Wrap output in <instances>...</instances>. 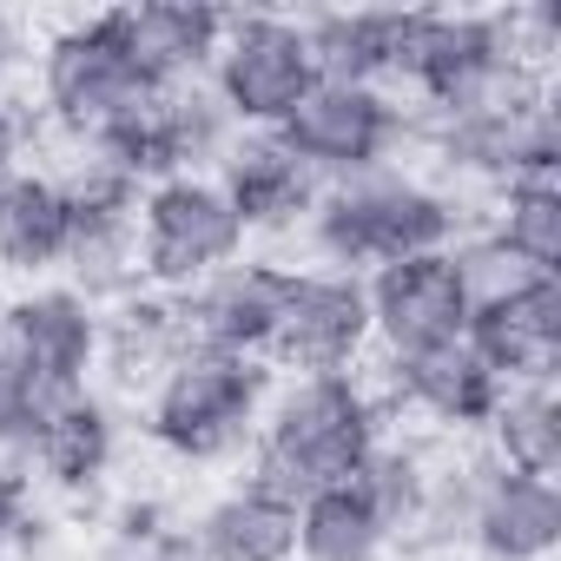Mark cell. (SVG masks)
Segmentation results:
<instances>
[{
	"instance_id": "32",
	"label": "cell",
	"mask_w": 561,
	"mask_h": 561,
	"mask_svg": "<svg viewBox=\"0 0 561 561\" xmlns=\"http://www.w3.org/2000/svg\"><path fill=\"white\" fill-rule=\"evenodd\" d=\"M34 133H41V126H34L14 100H0V179H14V172H21V159H27Z\"/></svg>"
},
{
	"instance_id": "9",
	"label": "cell",
	"mask_w": 561,
	"mask_h": 561,
	"mask_svg": "<svg viewBox=\"0 0 561 561\" xmlns=\"http://www.w3.org/2000/svg\"><path fill=\"white\" fill-rule=\"evenodd\" d=\"M370 298H364V277L344 271H291V291H285V318H277L271 337V364L291 370V377H344L364 364L370 351Z\"/></svg>"
},
{
	"instance_id": "2",
	"label": "cell",
	"mask_w": 561,
	"mask_h": 561,
	"mask_svg": "<svg viewBox=\"0 0 561 561\" xmlns=\"http://www.w3.org/2000/svg\"><path fill=\"white\" fill-rule=\"evenodd\" d=\"M469 231V205L449 185H430L410 165H370L357 179H337L318 192L311 218H305V244L318 257V271H383L397 257H423V251H449Z\"/></svg>"
},
{
	"instance_id": "4",
	"label": "cell",
	"mask_w": 561,
	"mask_h": 561,
	"mask_svg": "<svg viewBox=\"0 0 561 561\" xmlns=\"http://www.w3.org/2000/svg\"><path fill=\"white\" fill-rule=\"evenodd\" d=\"M277 139L291 146V159L318 179H357L370 165H403V152H423V106L390 100L383 87H337L318 80L305 93V106L277 126Z\"/></svg>"
},
{
	"instance_id": "1",
	"label": "cell",
	"mask_w": 561,
	"mask_h": 561,
	"mask_svg": "<svg viewBox=\"0 0 561 561\" xmlns=\"http://www.w3.org/2000/svg\"><path fill=\"white\" fill-rule=\"evenodd\" d=\"M383 430H390V410L357 370H344V377H285L271 390V403L257 416V436L244 449L251 456L244 482L298 508L318 489L351 482L370 462V449L383 443Z\"/></svg>"
},
{
	"instance_id": "5",
	"label": "cell",
	"mask_w": 561,
	"mask_h": 561,
	"mask_svg": "<svg viewBox=\"0 0 561 561\" xmlns=\"http://www.w3.org/2000/svg\"><path fill=\"white\" fill-rule=\"evenodd\" d=\"M152 100L146 73L126 54V27L119 8L67 21L47 47H41V106L67 139H93L119 119H133Z\"/></svg>"
},
{
	"instance_id": "19",
	"label": "cell",
	"mask_w": 561,
	"mask_h": 561,
	"mask_svg": "<svg viewBox=\"0 0 561 561\" xmlns=\"http://www.w3.org/2000/svg\"><path fill=\"white\" fill-rule=\"evenodd\" d=\"M192 351L179 305L165 291H133L119 305L100 311V370L113 377V390H152L179 357Z\"/></svg>"
},
{
	"instance_id": "30",
	"label": "cell",
	"mask_w": 561,
	"mask_h": 561,
	"mask_svg": "<svg viewBox=\"0 0 561 561\" xmlns=\"http://www.w3.org/2000/svg\"><path fill=\"white\" fill-rule=\"evenodd\" d=\"M449 264H456V277H462V291H469V311H482V305H502V298H515L522 285H528V264H515L482 225H469L456 244H449Z\"/></svg>"
},
{
	"instance_id": "7",
	"label": "cell",
	"mask_w": 561,
	"mask_h": 561,
	"mask_svg": "<svg viewBox=\"0 0 561 561\" xmlns=\"http://www.w3.org/2000/svg\"><path fill=\"white\" fill-rule=\"evenodd\" d=\"M244 225L231 211V198L218 192V179H198V172H179V179H159L146 185L139 198V271H146V291H192L198 277L225 271L244 257Z\"/></svg>"
},
{
	"instance_id": "28",
	"label": "cell",
	"mask_w": 561,
	"mask_h": 561,
	"mask_svg": "<svg viewBox=\"0 0 561 561\" xmlns=\"http://www.w3.org/2000/svg\"><path fill=\"white\" fill-rule=\"evenodd\" d=\"M430 462H436V443H423V436H383L370 449V462L351 476V489L370 502V515L390 528V541L416 522L423 489H430Z\"/></svg>"
},
{
	"instance_id": "24",
	"label": "cell",
	"mask_w": 561,
	"mask_h": 561,
	"mask_svg": "<svg viewBox=\"0 0 561 561\" xmlns=\"http://www.w3.org/2000/svg\"><path fill=\"white\" fill-rule=\"evenodd\" d=\"M60 285L80 291L93 311L146 291V271H139V211H73V238L60 257Z\"/></svg>"
},
{
	"instance_id": "18",
	"label": "cell",
	"mask_w": 561,
	"mask_h": 561,
	"mask_svg": "<svg viewBox=\"0 0 561 561\" xmlns=\"http://www.w3.org/2000/svg\"><path fill=\"white\" fill-rule=\"evenodd\" d=\"M126 27V54L146 73V87H179V80H205V67L218 60L225 41V14L218 8H185V0H146V8H119Z\"/></svg>"
},
{
	"instance_id": "3",
	"label": "cell",
	"mask_w": 561,
	"mask_h": 561,
	"mask_svg": "<svg viewBox=\"0 0 561 561\" xmlns=\"http://www.w3.org/2000/svg\"><path fill=\"white\" fill-rule=\"evenodd\" d=\"M271 403V370L257 357H225L192 344L152 390H146V436L185 462V469H211L251 449L257 416Z\"/></svg>"
},
{
	"instance_id": "15",
	"label": "cell",
	"mask_w": 561,
	"mask_h": 561,
	"mask_svg": "<svg viewBox=\"0 0 561 561\" xmlns=\"http://www.w3.org/2000/svg\"><path fill=\"white\" fill-rule=\"evenodd\" d=\"M462 344L515 390V383H554L561 370V277H528L502 305L469 311Z\"/></svg>"
},
{
	"instance_id": "14",
	"label": "cell",
	"mask_w": 561,
	"mask_h": 561,
	"mask_svg": "<svg viewBox=\"0 0 561 561\" xmlns=\"http://www.w3.org/2000/svg\"><path fill=\"white\" fill-rule=\"evenodd\" d=\"M218 192L231 198L244 238H285V231H305L311 205H318V179L291 159V146L277 139V133H238L218 159Z\"/></svg>"
},
{
	"instance_id": "29",
	"label": "cell",
	"mask_w": 561,
	"mask_h": 561,
	"mask_svg": "<svg viewBox=\"0 0 561 561\" xmlns=\"http://www.w3.org/2000/svg\"><path fill=\"white\" fill-rule=\"evenodd\" d=\"M8 554L60 561V535H54V515L34 502L27 462H0V561H8Z\"/></svg>"
},
{
	"instance_id": "31",
	"label": "cell",
	"mask_w": 561,
	"mask_h": 561,
	"mask_svg": "<svg viewBox=\"0 0 561 561\" xmlns=\"http://www.w3.org/2000/svg\"><path fill=\"white\" fill-rule=\"evenodd\" d=\"M60 397H47L14 357H0V462H27Z\"/></svg>"
},
{
	"instance_id": "11",
	"label": "cell",
	"mask_w": 561,
	"mask_h": 561,
	"mask_svg": "<svg viewBox=\"0 0 561 561\" xmlns=\"http://www.w3.org/2000/svg\"><path fill=\"white\" fill-rule=\"evenodd\" d=\"M364 298H370V337L383 344V357L462 344V331H469V291H462L449 251H423V257H397V264L370 271Z\"/></svg>"
},
{
	"instance_id": "27",
	"label": "cell",
	"mask_w": 561,
	"mask_h": 561,
	"mask_svg": "<svg viewBox=\"0 0 561 561\" xmlns=\"http://www.w3.org/2000/svg\"><path fill=\"white\" fill-rule=\"evenodd\" d=\"M298 561H390V528L351 482L318 489L298 502Z\"/></svg>"
},
{
	"instance_id": "21",
	"label": "cell",
	"mask_w": 561,
	"mask_h": 561,
	"mask_svg": "<svg viewBox=\"0 0 561 561\" xmlns=\"http://www.w3.org/2000/svg\"><path fill=\"white\" fill-rule=\"evenodd\" d=\"M192 541L205 561H298V508L251 482H231L192 515Z\"/></svg>"
},
{
	"instance_id": "6",
	"label": "cell",
	"mask_w": 561,
	"mask_h": 561,
	"mask_svg": "<svg viewBox=\"0 0 561 561\" xmlns=\"http://www.w3.org/2000/svg\"><path fill=\"white\" fill-rule=\"evenodd\" d=\"M318 87V60L298 14H225V41L211 60V93L238 133H277Z\"/></svg>"
},
{
	"instance_id": "17",
	"label": "cell",
	"mask_w": 561,
	"mask_h": 561,
	"mask_svg": "<svg viewBox=\"0 0 561 561\" xmlns=\"http://www.w3.org/2000/svg\"><path fill=\"white\" fill-rule=\"evenodd\" d=\"M469 548L482 561H548L561 548V489L495 462L482 482V502H476Z\"/></svg>"
},
{
	"instance_id": "12",
	"label": "cell",
	"mask_w": 561,
	"mask_h": 561,
	"mask_svg": "<svg viewBox=\"0 0 561 561\" xmlns=\"http://www.w3.org/2000/svg\"><path fill=\"white\" fill-rule=\"evenodd\" d=\"M285 291H291V271L277 257H238V264L198 277L172 305H179V324L192 344L225 351V357H264L277 337V318H285Z\"/></svg>"
},
{
	"instance_id": "16",
	"label": "cell",
	"mask_w": 561,
	"mask_h": 561,
	"mask_svg": "<svg viewBox=\"0 0 561 561\" xmlns=\"http://www.w3.org/2000/svg\"><path fill=\"white\" fill-rule=\"evenodd\" d=\"M119 443H126L119 403L100 397V390H73V397L54 403V416H47V430H41V443H34L27 462L41 469L47 489L87 502V495L106 489V476H113V462H119Z\"/></svg>"
},
{
	"instance_id": "22",
	"label": "cell",
	"mask_w": 561,
	"mask_h": 561,
	"mask_svg": "<svg viewBox=\"0 0 561 561\" xmlns=\"http://www.w3.org/2000/svg\"><path fill=\"white\" fill-rule=\"evenodd\" d=\"M67 238H73V205L54 185V172L21 165L14 179H0V271L14 277L60 271Z\"/></svg>"
},
{
	"instance_id": "33",
	"label": "cell",
	"mask_w": 561,
	"mask_h": 561,
	"mask_svg": "<svg viewBox=\"0 0 561 561\" xmlns=\"http://www.w3.org/2000/svg\"><path fill=\"white\" fill-rule=\"evenodd\" d=\"M14 73H21V27L0 14V100L14 93Z\"/></svg>"
},
{
	"instance_id": "8",
	"label": "cell",
	"mask_w": 561,
	"mask_h": 561,
	"mask_svg": "<svg viewBox=\"0 0 561 561\" xmlns=\"http://www.w3.org/2000/svg\"><path fill=\"white\" fill-rule=\"evenodd\" d=\"M423 152L469 185H515V179H554L561 165V106L554 93L515 113H423Z\"/></svg>"
},
{
	"instance_id": "13",
	"label": "cell",
	"mask_w": 561,
	"mask_h": 561,
	"mask_svg": "<svg viewBox=\"0 0 561 561\" xmlns=\"http://www.w3.org/2000/svg\"><path fill=\"white\" fill-rule=\"evenodd\" d=\"M502 377L469 351V344H436V351H416V357H383V410H410L423 416L443 443H462V436H482L495 403H502Z\"/></svg>"
},
{
	"instance_id": "10",
	"label": "cell",
	"mask_w": 561,
	"mask_h": 561,
	"mask_svg": "<svg viewBox=\"0 0 561 561\" xmlns=\"http://www.w3.org/2000/svg\"><path fill=\"white\" fill-rule=\"evenodd\" d=\"M0 357H14L47 397L93 390L100 370V311L67 285H34L0 305Z\"/></svg>"
},
{
	"instance_id": "23",
	"label": "cell",
	"mask_w": 561,
	"mask_h": 561,
	"mask_svg": "<svg viewBox=\"0 0 561 561\" xmlns=\"http://www.w3.org/2000/svg\"><path fill=\"white\" fill-rule=\"evenodd\" d=\"M305 41H311L318 80L383 87V80H397L403 14L397 8H331V14H305Z\"/></svg>"
},
{
	"instance_id": "26",
	"label": "cell",
	"mask_w": 561,
	"mask_h": 561,
	"mask_svg": "<svg viewBox=\"0 0 561 561\" xmlns=\"http://www.w3.org/2000/svg\"><path fill=\"white\" fill-rule=\"evenodd\" d=\"M482 231L515 257L528 264L535 277H554L561 271V185L554 179H515L495 192Z\"/></svg>"
},
{
	"instance_id": "25",
	"label": "cell",
	"mask_w": 561,
	"mask_h": 561,
	"mask_svg": "<svg viewBox=\"0 0 561 561\" xmlns=\"http://www.w3.org/2000/svg\"><path fill=\"white\" fill-rule=\"evenodd\" d=\"M489 456L515 476H541L554 482L561 469V403H554V383H515L502 390L495 416H489Z\"/></svg>"
},
{
	"instance_id": "20",
	"label": "cell",
	"mask_w": 561,
	"mask_h": 561,
	"mask_svg": "<svg viewBox=\"0 0 561 561\" xmlns=\"http://www.w3.org/2000/svg\"><path fill=\"white\" fill-rule=\"evenodd\" d=\"M489 469H495V456H489V449L443 443V449H436V462H430L423 508H416V522L390 541V554H410V561L462 554V548H469V528H476V502H482Z\"/></svg>"
}]
</instances>
